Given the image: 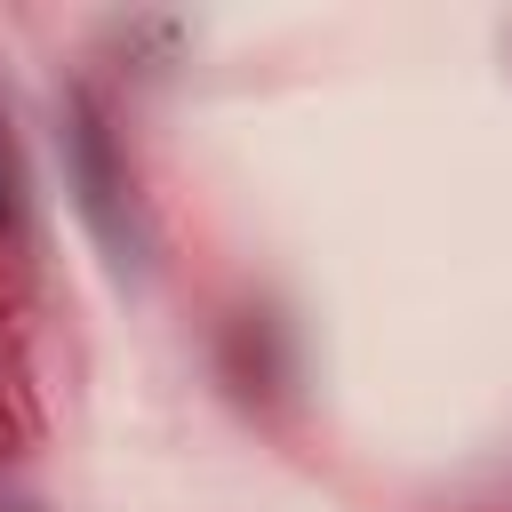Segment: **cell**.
Instances as JSON below:
<instances>
[{
	"mask_svg": "<svg viewBox=\"0 0 512 512\" xmlns=\"http://www.w3.org/2000/svg\"><path fill=\"white\" fill-rule=\"evenodd\" d=\"M0 224H8V176H0Z\"/></svg>",
	"mask_w": 512,
	"mask_h": 512,
	"instance_id": "7a4b0ae2",
	"label": "cell"
},
{
	"mask_svg": "<svg viewBox=\"0 0 512 512\" xmlns=\"http://www.w3.org/2000/svg\"><path fill=\"white\" fill-rule=\"evenodd\" d=\"M72 176H80V208L96 216V232H104L112 248H128V216H120V192H128V176L112 168L104 120H96L88 104H72Z\"/></svg>",
	"mask_w": 512,
	"mask_h": 512,
	"instance_id": "6da1fadb",
	"label": "cell"
}]
</instances>
